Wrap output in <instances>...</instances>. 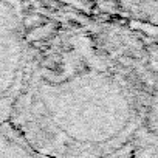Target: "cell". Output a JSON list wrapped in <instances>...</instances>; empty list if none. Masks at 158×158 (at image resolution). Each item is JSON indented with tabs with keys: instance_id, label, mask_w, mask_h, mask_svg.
I'll return each instance as SVG.
<instances>
[{
	"instance_id": "cell-1",
	"label": "cell",
	"mask_w": 158,
	"mask_h": 158,
	"mask_svg": "<svg viewBox=\"0 0 158 158\" xmlns=\"http://www.w3.org/2000/svg\"><path fill=\"white\" fill-rule=\"evenodd\" d=\"M25 27L28 28V30H36V28H39V27H42V25H45L47 23V19L45 17H42V16H37V14H30V16H27L25 17Z\"/></svg>"
}]
</instances>
